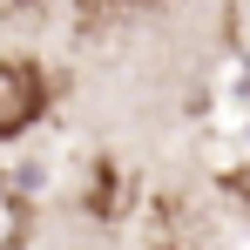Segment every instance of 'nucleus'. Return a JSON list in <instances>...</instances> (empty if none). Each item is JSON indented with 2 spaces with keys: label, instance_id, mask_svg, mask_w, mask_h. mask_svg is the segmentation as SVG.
I'll use <instances>...</instances> for the list:
<instances>
[{
  "label": "nucleus",
  "instance_id": "7ed1b4c3",
  "mask_svg": "<svg viewBox=\"0 0 250 250\" xmlns=\"http://www.w3.org/2000/svg\"><path fill=\"white\" fill-rule=\"evenodd\" d=\"M27 223H34V209H27V196L0 176V250H21L27 244Z\"/></svg>",
  "mask_w": 250,
  "mask_h": 250
},
{
  "label": "nucleus",
  "instance_id": "f03ea898",
  "mask_svg": "<svg viewBox=\"0 0 250 250\" xmlns=\"http://www.w3.org/2000/svg\"><path fill=\"white\" fill-rule=\"evenodd\" d=\"M163 0H75V21L82 27H122V21H142Z\"/></svg>",
  "mask_w": 250,
  "mask_h": 250
},
{
  "label": "nucleus",
  "instance_id": "f257e3e1",
  "mask_svg": "<svg viewBox=\"0 0 250 250\" xmlns=\"http://www.w3.org/2000/svg\"><path fill=\"white\" fill-rule=\"evenodd\" d=\"M41 108H47V75H41V61H27V54L0 61V142H14L21 128H34Z\"/></svg>",
  "mask_w": 250,
  "mask_h": 250
},
{
  "label": "nucleus",
  "instance_id": "20e7f679",
  "mask_svg": "<svg viewBox=\"0 0 250 250\" xmlns=\"http://www.w3.org/2000/svg\"><path fill=\"white\" fill-rule=\"evenodd\" d=\"M244 189H250V183H244Z\"/></svg>",
  "mask_w": 250,
  "mask_h": 250
}]
</instances>
